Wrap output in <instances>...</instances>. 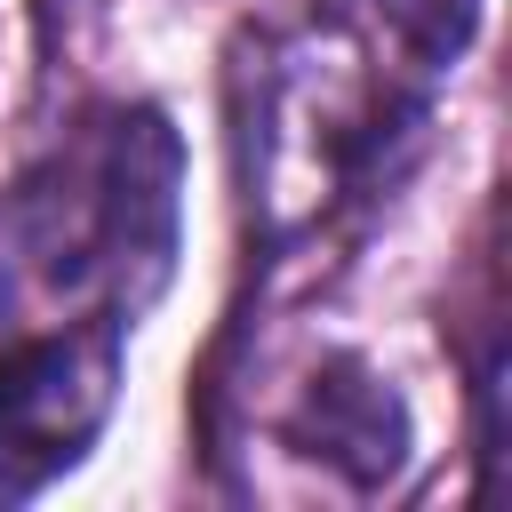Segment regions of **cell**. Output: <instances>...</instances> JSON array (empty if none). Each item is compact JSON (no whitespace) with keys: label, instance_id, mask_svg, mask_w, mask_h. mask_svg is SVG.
Segmentation results:
<instances>
[{"label":"cell","instance_id":"1","mask_svg":"<svg viewBox=\"0 0 512 512\" xmlns=\"http://www.w3.org/2000/svg\"><path fill=\"white\" fill-rule=\"evenodd\" d=\"M176 184L184 152L152 104L16 176L0 192V312L88 304L136 320L176 264Z\"/></svg>","mask_w":512,"mask_h":512},{"label":"cell","instance_id":"2","mask_svg":"<svg viewBox=\"0 0 512 512\" xmlns=\"http://www.w3.org/2000/svg\"><path fill=\"white\" fill-rule=\"evenodd\" d=\"M120 352V312H80L0 352V496H32L96 448L120 400Z\"/></svg>","mask_w":512,"mask_h":512},{"label":"cell","instance_id":"3","mask_svg":"<svg viewBox=\"0 0 512 512\" xmlns=\"http://www.w3.org/2000/svg\"><path fill=\"white\" fill-rule=\"evenodd\" d=\"M288 440L320 464H336L352 488H384L400 464H408V408L400 392L360 368V360H320L296 416H288Z\"/></svg>","mask_w":512,"mask_h":512},{"label":"cell","instance_id":"4","mask_svg":"<svg viewBox=\"0 0 512 512\" xmlns=\"http://www.w3.org/2000/svg\"><path fill=\"white\" fill-rule=\"evenodd\" d=\"M344 32L400 56L408 72H448L480 24V0H320Z\"/></svg>","mask_w":512,"mask_h":512}]
</instances>
